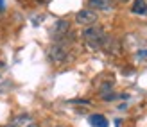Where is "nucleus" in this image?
Returning a JSON list of instances; mask_svg holds the SVG:
<instances>
[{
  "label": "nucleus",
  "instance_id": "1",
  "mask_svg": "<svg viewBox=\"0 0 147 127\" xmlns=\"http://www.w3.org/2000/svg\"><path fill=\"white\" fill-rule=\"evenodd\" d=\"M72 41H74V36H68L67 40H61V41H52V45L47 50L50 63L54 65L68 63L72 59Z\"/></svg>",
  "mask_w": 147,
  "mask_h": 127
},
{
  "label": "nucleus",
  "instance_id": "2",
  "mask_svg": "<svg viewBox=\"0 0 147 127\" xmlns=\"http://www.w3.org/2000/svg\"><path fill=\"white\" fill-rule=\"evenodd\" d=\"M106 31L102 29L100 25H90V27H86L84 31H83V41L84 45L90 50H100L102 48V45H104V40H106Z\"/></svg>",
  "mask_w": 147,
  "mask_h": 127
},
{
  "label": "nucleus",
  "instance_id": "3",
  "mask_svg": "<svg viewBox=\"0 0 147 127\" xmlns=\"http://www.w3.org/2000/svg\"><path fill=\"white\" fill-rule=\"evenodd\" d=\"M68 36H72V29H70V22L68 20H57L54 27L50 29V38L52 41H61V40H67Z\"/></svg>",
  "mask_w": 147,
  "mask_h": 127
},
{
  "label": "nucleus",
  "instance_id": "4",
  "mask_svg": "<svg viewBox=\"0 0 147 127\" xmlns=\"http://www.w3.org/2000/svg\"><path fill=\"white\" fill-rule=\"evenodd\" d=\"M97 20H99V16H97V13H95L93 9H81V11H77L76 13V22L79 25H84V27H90V25H95L97 24Z\"/></svg>",
  "mask_w": 147,
  "mask_h": 127
},
{
  "label": "nucleus",
  "instance_id": "5",
  "mask_svg": "<svg viewBox=\"0 0 147 127\" xmlns=\"http://www.w3.org/2000/svg\"><path fill=\"white\" fill-rule=\"evenodd\" d=\"M113 7H115L113 0H88V9H93V11L108 13V11H113Z\"/></svg>",
  "mask_w": 147,
  "mask_h": 127
},
{
  "label": "nucleus",
  "instance_id": "6",
  "mask_svg": "<svg viewBox=\"0 0 147 127\" xmlns=\"http://www.w3.org/2000/svg\"><path fill=\"white\" fill-rule=\"evenodd\" d=\"M11 127H38V122L31 115H18L11 120Z\"/></svg>",
  "mask_w": 147,
  "mask_h": 127
},
{
  "label": "nucleus",
  "instance_id": "7",
  "mask_svg": "<svg viewBox=\"0 0 147 127\" xmlns=\"http://www.w3.org/2000/svg\"><path fill=\"white\" fill-rule=\"evenodd\" d=\"M88 124H90L92 127H109L108 118L104 115H100V113L90 115V116H88Z\"/></svg>",
  "mask_w": 147,
  "mask_h": 127
},
{
  "label": "nucleus",
  "instance_id": "8",
  "mask_svg": "<svg viewBox=\"0 0 147 127\" xmlns=\"http://www.w3.org/2000/svg\"><path fill=\"white\" fill-rule=\"evenodd\" d=\"M102 48H104L108 54H119V48H120V45H119V41H117L115 38H111V36H106V40H104V45H102Z\"/></svg>",
  "mask_w": 147,
  "mask_h": 127
},
{
  "label": "nucleus",
  "instance_id": "9",
  "mask_svg": "<svg viewBox=\"0 0 147 127\" xmlns=\"http://www.w3.org/2000/svg\"><path fill=\"white\" fill-rule=\"evenodd\" d=\"M131 13L136 16H147V0H133Z\"/></svg>",
  "mask_w": 147,
  "mask_h": 127
},
{
  "label": "nucleus",
  "instance_id": "10",
  "mask_svg": "<svg viewBox=\"0 0 147 127\" xmlns=\"http://www.w3.org/2000/svg\"><path fill=\"white\" fill-rule=\"evenodd\" d=\"M138 56H140V57H147V50H138Z\"/></svg>",
  "mask_w": 147,
  "mask_h": 127
},
{
  "label": "nucleus",
  "instance_id": "11",
  "mask_svg": "<svg viewBox=\"0 0 147 127\" xmlns=\"http://www.w3.org/2000/svg\"><path fill=\"white\" fill-rule=\"evenodd\" d=\"M0 11H4V0H0Z\"/></svg>",
  "mask_w": 147,
  "mask_h": 127
},
{
  "label": "nucleus",
  "instance_id": "12",
  "mask_svg": "<svg viewBox=\"0 0 147 127\" xmlns=\"http://www.w3.org/2000/svg\"><path fill=\"white\" fill-rule=\"evenodd\" d=\"M38 4H43V2H49V0H36Z\"/></svg>",
  "mask_w": 147,
  "mask_h": 127
},
{
  "label": "nucleus",
  "instance_id": "13",
  "mask_svg": "<svg viewBox=\"0 0 147 127\" xmlns=\"http://www.w3.org/2000/svg\"><path fill=\"white\" fill-rule=\"evenodd\" d=\"M119 2H129V0H119Z\"/></svg>",
  "mask_w": 147,
  "mask_h": 127
}]
</instances>
